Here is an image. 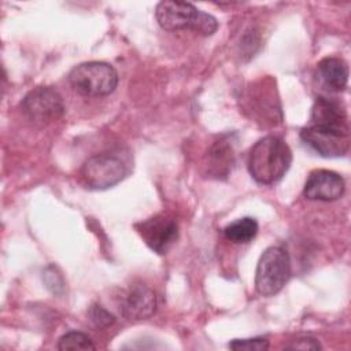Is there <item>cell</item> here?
Segmentation results:
<instances>
[{
	"label": "cell",
	"instance_id": "1",
	"mask_svg": "<svg viewBox=\"0 0 351 351\" xmlns=\"http://www.w3.org/2000/svg\"><path fill=\"white\" fill-rule=\"evenodd\" d=\"M292 151L284 138L269 134L258 140L248 155V171L262 185H271L280 181L289 170Z\"/></svg>",
	"mask_w": 351,
	"mask_h": 351
},
{
	"label": "cell",
	"instance_id": "2",
	"mask_svg": "<svg viewBox=\"0 0 351 351\" xmlns=\"http://www.w3.org/2000/svg\"><path fill=\"white\" fill-rule=\"evenodd\" d=\"M155 16L159 26L167 32L189 29L202 36H211L218 29V21L191 3L166 0L156 5Z\"/></svg>",
	"mask_w": 351,
	"mask_h": 351
},
{
	"label": "cell",
	"instance_id": "3",
	"mask_svg": "<svg viewBox=\"0 0 351 351\" xmlns=\"http://www.w3.org/2000/svg\"><path fill=\"white\" fill-rule=\"evenodd\" d=\"M291 277V258L288 251L280 245L267 247L256 265L255 289L261 296L278 293Z\"/></svg>",
	"mask_w": 351,
	"mask_h": 351
},
{
	"label": "cell",
	"instance_id": "4",
	"mask_svg": "<svg viewBox=\"0 0 351 351\" xmlns=\"http://www.w3.org/2000/svg\"><path fill=\"white\" fill-rule=\"evenodd\" d=\"M117 70L106 62H85L69 74L71 88L81 96L97 97L112 93L118 85Z\"/></svg>",
	"mask_w": 351,
	"mask_h": 351
},
{
	"label": "cell",
	"instance_id": "5",
	"mask_svg": "<svg viewBox=\"0 0 351 351\" xmlns=\"http://www.w3.org/2000/svg\"><path fill=\"white\" fill-rule=\"evenodd\" d=\"M306 145L324 158L343 156L350 147L348 123H308L300 130Z\"/></svg>",
	"mask_w": 351,
	"mask_h": 351
},
{
	"label": "cell",
	"instance_id": "6",
	"mask_svg": "<svg viewBox=\"0 0 351 351\" xmlns=\"http://www.w3.org/2000/svg\"><path fill=\"white\" fill-rule=\"evenodd\" d=\"M126 176L123 162L112 154H97L88 158L81 167V177L89 189H108Z\"/></svg>",
	"mask_w": 351,
	"mask_h": 351
},
{
	"label": "cell",
	"instance_id": "7",
	"mask_svg": "<svg viewBox=\"0 0 351 351\" xmlns=\"http://www.w3.org/2000/svg\"><path fill=\"white\" fill-rule=\"evenodd\" d=\"M21 110L34 123H49L63 115L64 103L52 86H37L22 99Z\"/></svg>",
	"mask_w": 351,
	"mask_h": 351
},
{
	"label": "cell",
	"instance_id": "8",
	"mask_svg": "<svg viewBox=\"0 0 351 351\" xmlns=\"http://www.w3.org/2000/svg\"><path fill=\"white\" fill-rule=\"evenodd\" d=\"M137 230L147 245L158 254H166L178 239L177 221L165 214L155 215L138 223Z\"/></svg>",
	"mask_w": 351,
	"mask_h": 351
},
{
	"label": "cell",
	"instance_id": "9",
	"mask_svg": "<svg viewBox=\"0 0 351 351\" xmlns=\"http://www.w3.org/2000/svg\"><path fill=\"white\" fill-rule=\"evenodd\" d=\"M158 302L155 292L144 284H133L121 296L119 310L128 321H141L152 317Z\"/></svg>",
	"mask_w": 351,
	"mask_h": 351
},
{
	"label": "cell",
	"instance_id": "10",
	"mask_svg": "<svg viewBox=\"0 0 351 351\" xmlns=\"http://www.w3.org/2000/svg\"><path fill=\"white\" fill-rule=\"evenodd\" d=\"M346 184L340 174L332 170H314L308 174L303 195L308 200H321V202H333L341 197L344 193Z\"/></svg>",
	"mask_w": 351,
	"mask_h": 351
},
{
	"label": "cell",
	"instance_id": "11",
	"mask_svg": "<svg viewBox=\"0 0 351 351\" xmlns=\"http://www.w3.org/2000/svg\"><path fill=\"white\" fill-rule=\"evenodd\" d=\"M317 78L329 90L340 92L348 82V64L341 58H324L317 64Z\"/></svg>",
	"mask_w": 351,
	"mask_h": 351
},
{
	"label": "cell",
	"instance_id": "12",
	"mask_svg": "<svg viewBox=\"0 0 351 351\" xmlns=\"http://www.w3.org/2000/svg\"><path fill=\"white\" fill-rule=\"evenodd\" d=\"M234 163L232 144L228 140L215 141L207 152V173L215 178L226 177Z\"/></svg>",
	"mask_w": 351,
	"mask_h": 351
},
{
	"label": "cell",
	"instance_id": "13",
	"mask_svg": "<svg viewBox=\"0 0 351 351\" xmlns=\"http://www.w3.org/2000/svg\"><path fill=\"white\" fill-rule=\"evenodd\" d=\"M258 229L259 226L255 218L243 217L226 225L223 229V236L234 244H245L255 239Z\"/></svg>",
	"mask_w": 351,
	"mask_h": 351
},
{
	"label": "cell",
	"instance_id": "14",
	"mask_svg": "<svg viewBox=\"0 0 351 351\" xmlns=\"http://www.w3.org/2000/svg\"><path fill=\"white\" fill-rule=\"evenodd\" d=\"M58 348L60 351H69V350H95L96 347L88 335L82 332L71 330L64 333L59 339Z\"/></svg>",
	"mask_w": 351,
	"mask_h": 351
},
{
	"label": "cell",
	"instance_id": "15",
	"mask_svg": "<svg viewBox=\"0 0 351 351\" xmlns=\"http://www.w3.org/2000/svg\"><path fill=\"white\" fill-rule=\"evenodd\" d=\"M228 347L234 351H266L270 344L266 337H252V339H233Z\"/></svg>",
	"mask_w": 351,
	"mask_h": 351
},
{
	"label": "cell",
	"instance_id": "16",
	"mask_svg": "<svg viewBox=\"0 0 351 351\" xmlns=\"http://www.w3.org/2000/svg\"><path fill=\"white\" fill-rule=\"evenodd\" d=\"M88 317L92 324L99 329H106L115 322V317L103 306L93 303L88 310Z\"/></svg>",
	"mask_w": 351,
	"mask_h": 351
},
{
	"label": "cell",
	"instance_id": "17",
	"mask_svg": "<svg viewBox=\"0 0 351 351\" xmlns=\"http://www.w3.org/2000/svg\"><path fill=\"white\" fill-rule=\"evenodd\" d=\"M287 348H289V350H321L322 347L317 339L304 336V337L296 339L292 344L287 346Z\"/></svg>",
	"mask_w": 351,
	"mask_h": 351
}]
</instances>
